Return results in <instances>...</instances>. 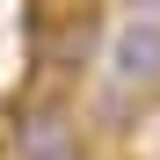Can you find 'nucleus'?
Instances as JSON below:
<instances>
[{"mask_svg": "<svg viewBox=\"0 0 160 160\" xmlns=\"http://www.w3.org/2000/svg\"><path fill=\"white\" fill-rule=\"evenodd\" d=\"M109 73L117 88H160V15H131L109 37Z\"/></svg>", "mask_w": 160, "mask_h": 160, "instance_id": "nucleus-1", "label": "nucleus"}, {"mask_svg": "<svg viewBox=\"0 0 160 160\" xmlns=\"http://www.w3.org/2000/svg\"><path fill=\"white\" fill-rule=\"evenodd\" d=\"M22 160H80V131L66 117V102H44L22 131Z\"/></svg>", "mask_w": 160, "mask_h": 160, "instance_id": "nucleus-2", "label": "nucleus"}, {"mask_svg": "<svg viewBox=\"0 0 160 160\" xmlns=\"http://www.w3.org/2000/svg\"><path fill=\"white\" fill-rule=\"evenodd\" d=\"M95 44H102V37H95V15L80 8V15H66V22H51V29H44V58H51V66H80Z\"/></svg>", "mask_w": 160, "mask_h": 160, "instance_id": "nucleus-3", "label": "nucleus"}]
</instances>
